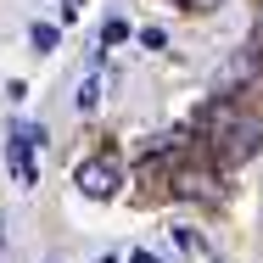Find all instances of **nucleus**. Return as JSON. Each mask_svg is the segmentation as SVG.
<instances>
[{
    "label": "nucleus",
    "instance_id": "1",
    "mask_svg": "<svg viewBox=\"0 0 263 263\" xmlns=\"http://www.w3.org/2000/svg\"><path fill=\"white\" fill-rule=\"evenodd\" d=\"M40 140H45L40 129H11V174H17L23 191L40 185V168H34V146H40Z\"/></svg>",
    "mask_w": 263,
    "mask_h": 263
},
{
    "label": "nucleus",
    "instance_id": "2",
    "mask_svg": "<svg viewBox=\"0 0 263 263\" xmlns=\"http://www.w3.org/2000/svg\"><path fill=\"white\" fill-rule=\"evenodd\" d=\"M73 179H79V191H84V196L106 202V196L118 191V162H112V157H90V162H79V174H73Z\"/></svg>",
    "mask_w": 263,
    "mask_h": 263
},
{
    "label": "nucleus",
    "instance_id": "3",
    "mask_svg": "<svg viewBox=\"0 0 263 263\" xmlns=\"http://www.w3.org/2000/svg\"><path fill=\"white\" fill-rule=\"evenodd\" d=\"M73 101H79V112H96V106H101V79L90 73V79L79 84V96H73Z\"/></svg>",
    "mask_w": 263,
    "mask_h": 263
},
{
    "label": "nucleus",
    "instance_id": "4",
    "mask_svg": "<svg viewBox=\"0 0 263 263\" xmlns=\"http://www.w3.org/2000/svg\"><path fill=\"white\" fill-rule=\"evenodd\" d=\"M34 51H40V56L56 51V28H51V23H34Z\"/></svg>",
    "mask_w": 263,
    "mask_h": 263
},
{
    "label": "nucleus",
    "instance_id": "5",
    "mask_svg": "<svg viewBox=\"0 0 263 263\" xmlns=\"http://www.w3.org/2000/svg\"><path fill=\"white\" fill-rule=\"evenodd\" d=\"M129 263H157V258H152V252H129Z\"/></svg>",
    "mask_w": 263,
    "mask_h": 263
},
{
    "label": "nucleus",
    "instance_id": "6",
    "mask_svg": "<svg viewBox=\"0 0 263 263\" xmlns=\"http://www.w3.org/2000/svg\"><path fill=\"white\" fill-rule=\"evenodd\" d=\"M96 263H112V258H96Z\"/></svg>",
    "mask_w": 263,
    "mask_h": 263
}]
</instances>
